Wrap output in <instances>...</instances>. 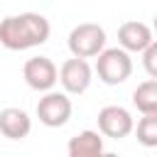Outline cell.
Masks as SVG:
<instances>
[{"label":"cell","mask_w":157,"mask_h":157,"mask_svg":"<svg viewBox=\"0 0 157 157\" xmlns=\"http://www.w3.org/2000/svg\"><path fill=\"white\" fill-rule=\"evenodd\" d=\"M61 86H64V93L69 96H81L88 91L91 81H93V69L86 59L81 56H71L66 59L61 66H59V78H56Z\"/></svg>","instance_id":"5b68a950"},{"label":"cell","mask_w":157,"mask_h":157,"mask_svg":"<svg viewBox=\"0 0 157 157\" xmlns=\"http://www.w3.org/2000/svg\"><path fill=\"white\" fill-rule=\"evenodd\" d=\"M150 42H155V37H152L150 25H145V22L128 20V22H123V25L118 27V44H120L125 52L140 54Z\"/></svg>","instance_id":"ba28073f"},{"label":"cell","mask_w":157,"mask_h":157,"mask_svg":"<svg viewBox=\"0 0 157 157\" xmlns=\"http://www.w3.org/2000/svg\"><path fill=\"white\" fill-rule=\"evenodd\" d=\"M69 157H98L103 155V137L96 130H81L66 145Z\"/></svg>","instance_id":"30bf717a"},{"label":"cell","mask_w":157,"mask_h":157,"mask_svg":"<svg viewBox=\"0 0 157 157\" xmlns=\"http://www.w3.org/2000/svg\"><path fill=\"white\" fill-rule=\"evenodd\" d=\"M22 76H25V83L34 91H52L56 86V78H59V69L54 66V61L49 56H32L25 61L22 66Z\"/></svg>","instance_id":"8992f818"},{"label":"cell","mask_w":157,"mask_h":157,"mask_svg":"<svg viewBox=\"0 0 157 157\" xmlns=\"http://www.w3.org/2000/svg\"><path fill=\"white\" fill-rule=\"evenodd\" d=\"M140 54H142V66H145L147 76L157 78V42H150Z\"/></svg>","instance_id":"4fadbf2b"},{"label":"cell","mask_w":157,"mask_h":157,"mask_svg":"<svg viewBox=\"0 0 157 157\" xmlns=\"http://www.w3.org/2000/svg\"><path fill=\"white\" fill-rule=\"evenodd\" d=\"M137 132V140L145 147H157V113H142V118L137 120V128H132Z\"/></svg>","instance_id":"7c38bea8"},{"label":"cell","mask_w":157,"mask_h":157,"mask_svg":"<svg viewBox=\"0 0 157 157\" xmlns=\"http://www.w3.org/2000/svg\"><path fill=\"white\" fill-rule=\"evenodd\" d=\"M135 120L130 115L128 108L123 105H105L98 110V130L101 135L110 137V140H123L132 132Z\"/></svg>","instance_id":"52a82bcc"},{"label":"cell","mask_w":157,"mask_h":157,"mask_svg":"<svg viewBox=\"0 0 157 157\" xmlns=\"http://www.w3.org/2000/svg\"><path fill=\"white\" fill-rule=\"evenodd\" d=\"M49 20L39 12H20L0 20V47L10 52H25L49 39Z\"/></svg>","instance_id":"6da1fadb"},{"label":"cell","mask_w":157,"mask_h":157,"mask_svg":"<svg viewBox=\"0 0 157 157\" xmlns=\"http://www.w3.org/2000/svg\"><path fill=\"white\" fill-rule=\"evenodd\" d=\"M32 130V118L22 108H2L0 110V132L7 140H22Z\"/></svg>","instance_id":"9c48e42d"},{"label":"cell","mask_w":157,"mask_h":157,"mask_svg":"<svg viewBox=\"0 0 157 157\" xmlns=\"http://www.w3.org/2000/svg\"><path fill=\"white\" fill-rule=\"evenodd\" d=\"M105 47V29L96 22H81L69 32V52L71 56L93 59Z\"/></svg>","instance_id":"3957f363"},{"label":"cell","mask_w":157,"mask_h":157,"mask_svg":"<svg viewBox=\"0 0 157 157\" xmlns=\"http://www.w3.org/2000/svg\"><path fill=\"white\" fill-rule=\"evenodd\" d=\"M96 74L103 83L108 86H118V83H125L132 74V59H130V52H125L123 47H113V49H101L96 54Z\"/></svg>","instance_id":"7a4b0ae2"},{"label":"cell","mask_w":157,"mask_h":157,"mask_svg":"<svg viewBox=\"0 0 157 157\" xmlns=\"http://www.w3.org/2000/svg\"><path fill=\"white\" fill-rule=\"evenodd\" d=\"M71 110L74 105L69 93H59V91H44V96L37 103V118L47 128H64L71 118Z\"/></svg>","instance_id":"277c9868"},{"label":"cell","mask_w":157,"mask_h":157,"mask_svg":"<svg viewBox=\"0 0 157 157\" xmlns=\"http://www.w3.org/2000/svg\"><path fill=\"white\" fill-rule=\"evenodd\" d=\"M132 105L140 113H157V78H147L135 88Z\"/></svg>","instance_id":"8fae6325"}]
</instances>
